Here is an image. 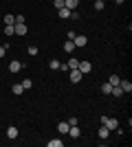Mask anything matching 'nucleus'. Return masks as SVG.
<instances>
[{
  "mask_svg": "<svg viewBox=\"0 0 132 147\" xmlns=\"http://www.w3.org/2000/svg\"><path fill=\"white\" fill-rule=\"evenodd\" d=\"M99 121H101V125H104V127H108L110 132H114V129L119 127V121H117V119H108L106 114H104V117H101Z\"/></svg>",
  "mask_w": 132,
  "mask_h": 147,
  "instance_id": "1",
  "label": "nucleus"
},
{
  "mask_svg": "<svg viewBox=\"0 0 132 147\" xmlns=\"http://www.w3.org/2000/svg\"><path fill=\"white\" fill-rule=\"evenodd\" d=\"M73 44H75V49H84V46H86L88 44V37L86 35H73Z\"/></svg>",
  "mask_w": 132,
  "mask_h": 147,
  "instance_id": "2",
  "label": "nucleus"
},
{
  "mask_svg": "<svg viewBox=\"0 0 132 147\" xmlns=\"http://www.w3.org/2000/svg\"><path fill=\"white\" fill-rule=\"evenodd\" d=\"M77 70H79L82 75H86V73H93V64H90V61H79Z\"/></svg>",
  "mask_w": 132,
  "mask_h": 147,
  "instance_id": "3",
  "label": "nucleus"
},
{
  "mask_svg": "<svg viewBox=\"0 0 132 147\" xmlns=\"http://www.w3.org/2000/svg\"><path fill=\"white\" fill-rule=\"evenodd\" d=\"M68 77H70V81H73V84H79V81H82V77H84V75L79 73L77 68H73V70H68Z\"/></svg>",
  "mask_w": 132,
  "mask_h": 147,
  "instance_id": "4",
  "label": "nucleus"
},
{
  "mask_svg": "<svg viewBox=\"0 0 132 147\" xmlns=\"http://www.w3.org/2000/svg\"><path fill=\"white\" fill-rule=\"evenodd\" d=\"M20 70H22V61H18V59L9 61V73H20Z\"/></svg>",
  "mask_w": 132,
  "mask_h": 147,
  "instance_id": "5",
  "label": "nucleus"
},
{
  "mask_svg": "<svg viewBox=\"0 0 132 147\" xmlns=\"http://www.w3.org/2000/svg\"><path fill=\"white\" fill-rule=\"evenodd\" d=\"M119 88L123 90V94H126V92L130 94V92H132V84H130L128 79H121V81H119Z\"/></svg>",
  "mask_w": 132,
  "mask_h": 147,
  "instance_id": "6",
  "label": "nucleus"
},
{
  "mask_svg": "<svg viewBox=\"0 0 132 147\" xmlns=\"http://www.w3.org/2000/svg\"><path fill=\"white\" fill-rule=\"evenodd\" d=\"M68 134H70V138H79V136H82L79 125H70V127H68Z\"/></svg>",
  "mask_w": 132,
  "mask_h": 147,
  "instance_id": "7",
  "label": "nucleus"
},
{
  "mask_svg": "<svg viewBox=\"0 0 132 147\" xmlns=\"http://www.w3.org/2000/svg\"><path fill=\"white\" fill-rule=\"evenodd\" d=\"M13 31H16V35H26V24H13Z\"/></svg>",
  "mask_w": 132,
  "mask_h": 147,
  "instance_id": "8",
  "label": "nucleus"
},
{
  "mask_svg": "<svg viewBox=\"0 0 132 147\" xmlns=\"http://www.w3.org/2000/svg\"><path fill=\"white\" fill-rule=\"evenodd\" d=\"M97 134H99V138H101V141H106V138H110V129H108V127H104V125H101V127H99V132H97Z\"/></svg>",
  "mask_w": 132,
  "mask_h": 147,
  "instance_id": "9",
  "label": "nucleus"
},
{
  "mask_svg": "<svg viewBox=\"0 0 132 147\" xmlns=\"http://www.w3.org/2000/svg\"><path fill=\"white\" fill-rule=\"evenodd\" d=\"M68 121H64V123H57V132H60V134H68Z\"/></svg>",
  "mask_w": 132,
  "mask_h": 147,
  "instance_id": "10",
  "label": "nucleus"
},
{
  "mask_svg": "<svg viewBox=\"0 0 132 147\" xmlns=\"http://www.w3.org/2000/svg\"><path fill=\"white\" fill-rule=\"evenodd\" d=\"M77 5H79V0H64V7H66V9H70V11H75Z\"/></svg>",
  "mask_w": 132,
  "mask_h": 147,
  "instance_id": "11",
  "label": "nucleus"
},
{
  "mask_svg": "<svg viewBox=\"0 0 132 147\" xmlns=\"http://www.w3.org/2000/svg\"><path fill=\"white\" fill-rule=\"evenodd\" d=\"M7 138H11V141H13V138H18V127H13V125H11V127H7Z\"/></svg>",
  "mask_w": 132,
  "mask_h": 147,
  "instance_id": "12",
  "label": "nucleus"
},
{
  "mask_svg": "<svg viewBox=\"0 0 132 147\" xmlns=\"http://www.w3.org/2000/svg\"><path fill=\"white\" fill-rule=\"evenodd\" d=\"M66 66H68V70H73V68L79 66V59H75V57H70L68 61H66Z\"/></svg>",
  "mask_w": 132,
  "mask_h": 147,
  "instance_id": "13",
  "label": "nucleus"
},
{
  "mask_svg": "<svg viewBox=\"0 0 132 147\" xmlns=\"http://www.w3.org/2000/svg\"><path fill=\"white\" fill-rule=\"evenodd\" d=\"M119 81H121V77H119V75H110L108 84H110V86H119Z\"/></svg>",
  "mask_w": 132,
  "mask_h": 147,
  "instance_id": "14",
  "label": "nucleus"
},
{
  "mask_svg": "<svg viewBox=\"0 0 132 147\" xmlns=\"http://www.w3.org/2000/svg\"><path fill=\"white\" fill-rule=\"evenodd\" d=\"M11 90H13V94H22V92H24V88H22V84H13Z\"/></svg>",
  "mask_w": 132,
  "mask_h": 147,
  "instance_id": "15",
  "label": "nucleus"
},
{
  "mask_svg": "<svg viewBox=\"0 0 132 147\" xmlns=\"http://www.w3.org/2000/svg\"><path fill=\"white\" fill-rule=\"evenodd\" d=\"M57 11H60V18H70V9H66V7L57 9Z\"/></svg>",
  "mask_w": 132,
  "mask_h": 147,
  "instance_id": "16",
  "label": "nucleus"
},
{
  "mask_svg": "<svg viewBox=\"0 0 132 147\" xmlns=\"http://www.w3.org/2000/svg\"><path fill=\"white\" fill-rule=\"evenodd\" d=\"M64 51H66V53H73V51H75V44H73V40H68V42L64 44Z\"/></svg>",
  "mask_w": 132,
  "mask_h": 147,
  "instance_id": "17",
  "label": "nucleus"
},
{
  "mask_svg": "<svg viewBox=\"0 0 132 147\" xmlns=\"http://www.w3.org/2000/svg\"><path fill=\"white\" fill-rule=\"evenodd\" d=\"M7 24H16V16L7 13V16H5V26H7Z\"/></svg>",
  "mask_w": 132,
  "mask_h": 147,
  "instance_id": "18",
  "label": "nucleus"
},
{
  "mask_svg": "<svg viewBox=\"0 0 132 147\" xmlns=\"http://www.w3.org/2000/svg\"><path fill=\"white\" fill-rule=\"evenodd\" d=\"M26 53H29V55H31V57L40 55V51H38V46H33V44H31V46H29V49H26Z\"/></svg>",
  "mask_w": 132,
  "mask_h": 147,
  "instance_id": "19",
  "label": "nucleus"
},
{
  "mask_svg": "<svg viewBox=\"0 0 132 147\" xmlns=\"http://www.w3.org/2000/svg\"><path fill=\"white\" fill-rule=\"evenodd\" d=\"M110 94H112V97H121V94H123V90H121L119 86H112V90H110Z\"/></svg>",
  "mask_w": 132,
  "mask_h": 147,
  "instance_id": "20",
  "label": "nucleus"
},
{
  "mask_svg": "<svg viewBox=\"0 0 132 147\" xmlns=\"http://www.w3.org/2000/svg\"><path fill=\"white\" fill-rule=\"evenodd\" d=\"M110 90H112V86H110V84H104V86H101V92H104V94H110Z\"/></svg>",
  "mask_w": 132,
  "mask_h": 147,
  "instance_id": "21",
  "label": "nucleus"
},
{
  "mask_svg": "<svg viewBox=\"0 0 132 147\" xmlns=\"http://www.w3.org/2000/svg\"><path fill=\"white\" fill-rule=\"evenodd\" d=\"M104 7H106V2H101V0H95V9H97V11H104Z\"/></svg>",
  "mask_w": 132,
  "mask_h": 147,
  "instance_id": "22",
  "label": "nucleus"
},
{
  "mask_svg": "<svg viewBox=\"0 0 132 147\" xmlns=\"http://www.w3.org/2000/svg\"><path fill=\"white\" fill-rule=\"evenodd\" d=\"M5 33H7V35H16V31H13V24H7V26H5Z\"/></svg>",
  "mask_w": 132,
  "mask_h": 147,
  "instance_id": "23",
  "label": "nucleus"
},
{
  "mask_svg": "<svg viewBox=\"0 0 132 147\" xmlns=\"http://www.w3.org/2000/svg\"><path fill=\"white\" fill-rule=\"evenodd\" d=\"M49 147H62V141L55 138V141H49Z\"/></svg>",
  "mask_w": 132,
  "mask_h": 147,
  "instance_id": "24",
  "label": "nucleus"
},
{
  "mask_svg": "<svg viewBox=\"0 0 132 147\" xmlns=\"http://www.w3.org/2000/svg\"><path fill=\"white\" fill-rule=\"evenodd\" d=\"M49 66L53 68V70H57V68H60V61H57V59H51V61H49Z\"/></svg>",
  "mask_w": 132,
  "mask_h": 147,
  "instance_id": "25",
  "label": "nucleus"
},
{
  "mask_svg": "<svg viewBox=\"0 0 132 147\" xmlns=\"http://www.w3.org/2000/svg\"><path fill=\"white\" fill-rule=\"evenodd\" d=\"M31 86H33V81H31V79H24V81H22V88H24V90H29Z\"/></svg>",
  "mask_w": 132,
  "mask_h": 147,
  "instance_id": "26",
  "label": "nucleus"
},
{
  "mask_svg": "<svg viewBox=\"0 0 132 147\" xmlns=\"http://www.w3.org/2000/svg\"><path fill=\"white\" fill-rule=\"evenodd\" d=\"M53 7H55V9H62V7H64V0H53Z\"/></svg>",
  "mask_w": 132,
  "mask_h": 147,
  "instance_id": "27",
  "label": "nucleus"
},
{
  "mask_svg": "<svg viewBox=\"0 0 132 147\" xmlns=\"http://www.w3.org/2000/svg\"><path fill=\"white\" fill-rule=\"evenodd\" d=\"M77 123H79V121H77V117H73V119H68V125H77Z\"/></svg>",
  "mask_w": 132,
  "mask_h": 147,
  "instance_id": "28",
  "label": "nucleus"
},
{
  "mask_svg": "<svg viewBox=\"0 0 132 147\" xmlns=\"http://www.w3.org/2000/svg\"><path fill=\"white\" fill-rule=\"evenodd\" d=\"M7 55V49H5V46H0V57H5Z\"/></svg>",
  "mask_w": 132,
  "mask_h": 147,
  "instance_id": "29",
  "label": "nucleus"
},
{
  "mask_svg": "<svg viewBox=\"0 0 132 147\" xmlns=\"http://www.w3.org/2000/svg\"><path fill=\"white\" fill-rule=\"evenodd\" d=\"M114 2H117V5H123V2H126V0H114Z\"/></svg>",
  "mask_w": 132,
  "mask_h": 147,
  "instance_id": "30",
  "label": "nucleus"
},
{
  "mask_svg": "<svg viewBox=\"0 0 132 147\" xmlns=\"http://www.w3.org/2000/svg\"><path fill=\"white\" fill-rule=\"evenodd\" d=\"M101 2H106V0H101Z\"/></svg>",
  "mask_w": 132,
  "mask_h": 147,
  "instance_id": "31",
  "label": "nucleus"
}]
</instances>
